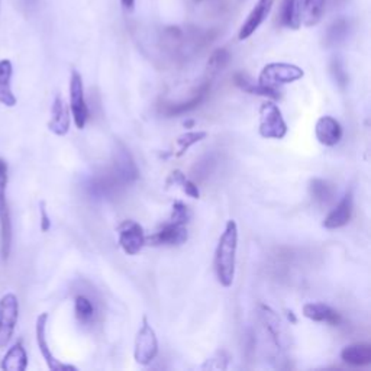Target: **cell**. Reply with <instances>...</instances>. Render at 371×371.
I'll use <instances>...</instances> for the list:
<instances>
[{"label": "cell", "mask_w": 371, "mask_h": 371, "mask_svg": "<svg viewBox=\"0 0 371 371\" xmlns=\"http://www.w3.org/2000/svg\"><path fill=\"white\" fill-rule=\"evenodd\" d=\"M138 179V168L128 153V150L121 146L115 153V161L113 165L105 171V173L93 176L88 183V190L95 197H113L118 194L128 184L134 183Z\"/></svg>", "instance_id": "6da1fadb"}, {"label": "cell", "mask_w": 371, "mask_h": 371, "mask_svg": "<svg viewBox=\"0 0 371 371\" xmlns=\"http://www.w3.org/2000/svg\"><path fill=\"white\" fill-rule=\"evenodd\" d=\"M238 249V225L228 220L215 251V273L222 288H231L235 278V263Z\"/></svg>", "instance_id": "7a4b0ae2"}, {"label": "cell", "mask_w": 371, "mask_h": 371, "mask_svg": "<svg viewBox=\"0 0 371 371\" xmlns=\"http://www.w3.org/2000/svg\"><path fill=\"white\" fill-rule=\"evenodd\" d=\"M305 76L303 70L289 63H270L264 66L259 76V84L270 89H278L283 84L300 80Z\"/></svg>", "instance_id": "3957f363"}, {"label": "cell", "mask_w": 371, "mask_h": 371, "mask_svg": "<svg viewBox=\"0 0 371 371\" xmlns=\"http://www.w3.org/2000/svg\"><path fill=\"white\" fill-rule=\"evenodd\" d=\"M158 354V339L147 317L142 318V325L135 338L134 358L141 365L151 364Z\"/></svg>", "instance_id": "277c9868"}, {"label": "cell", "mask_w": 371, "mask_h": 371, "mask_svg": "<svg viewBox=\"0 0 371 371\" xmlns=\"http://www.w3.org/2000/svg\"><path fill=\"white\" fill-rule=\"evenodd\" d=\"M19 318V300L16 295L6 293L0 299V350L9 346Z\"/></svg>", "instance_id": "5b68a950"}, {"label": "cell", "mask_w": 371, "mask_h": 371, "mask_svg": "<svg viewBox=\"0 0 371 371\" xmlns=\"http://www.w3.org/2000/svg\"><path fill=\"white\" fill-rule=\"evenodd\" d=\"M8 175H0V257L8 261L12 249V218L8 204Z\"/></svg>", "instance_id": "8992f818"}, {"label": "cell", "mask_w": 371, "mask_h": 371, "mask_svg": "<svg viewBox=\"0 0 371 371\" xmlns=\"http://www.w3.org/2000/svg\"><path fill=\"white\" fill-rule=\"evenodd\" d=\"M260 135L266 139H283L288 134V125L281 110L273 102H266L260 107Z\"/></svg>", "instance_id": "52a82bcc"}, {"label": "cell", "mask_w": 371, "mask_h": 371, "mask_svg": "<svg viewBox=\"0 0 371 371\" xmlns=\"http://www.w3.org/2000/svg\"><path fill=\"white\" fill-rule=\"evenodd\" d=\"M70 110L76 126L78 129H83L89 121L90 112L84 99L83 78L77 70L71 71V78H70Z\"/></svg>", "instance_id": "ba28073f"}, {"label": "cell", "mask_w": 371, "mask_h": 371, "mask_svg": "<svg viewBox=\"0 0 371 371\" xmlns=\"http://www.w3.org/2000/svg\"><path fill=\"white\" fill-rule=\"evenodd\" d=\"M118 242L126 255H136L146 245V234L135 220H124L118 228Z\"/></svg>", "instance_id": "9c48e42d"}, {"label": "cell", "mask_w": 371, "mask_h": 371, "mask_svg": "<svg viewBox=\"0 0 371 371\" xmlns=\"http://www.w3.org/2000/svg\"><path fill=\"white\" fill-rule=\"evenodd\" d=\"M211 83H212L211 80H205L194 90V95L189 100L179 102V103H164L161 106V113H164L165 117L171 118V117H180V115H184V113L194 110L196 107H199L206 100V98L211 92Z\"/></svg>", "instance_id": "30bf717a"}, {"label": "cell", "mask_w": 371, "mask_h": 371, "mask_svg": "<svg viewBox=\"0 0 371 371\" xmlns=\"http://www.w3.org/2000/svg\"><path fill=\"white\" fill-rule=\"evenodd\" d=\"M47 322H48V313L44 312L37 318V325H35V335H37V342H38V348L41 355L44 357L48 368L51 371H64V370H77L73 365H67L60 363L52 354L49 350L48 341H47Z\"/></svg>", "instance_id": "8fae6325"}, {"label": "cell", "mask_w": 371, "mask_h": 371, "mask_svg": "<svg viewBox=\"0 0 371 371\" xmlns=\"http://www.w3.org/2000/svg\"><path fill=\"white\" fill-rule=\"evenodd\" d=\"M187 228L176 222L168 220L160 231L151 237H146V244L150 245H182L187 241Z\"/></svg>", "instance_id": "7c38bea8"}, {"label": "cell", "mask_w": 371, "mask_h": 371, "mask_svg": "<svg viewBox=\"0 0 371 371\" xmlns=\"http://www.w3.org/2000/svg\"><path fill=\"white\" fill-rule=\"evenodd\" d=\"M354 212V199L353 193L347 192L346 196L341 199L339 204L328 213L324 220V228L326 230H339V228L348 225Z\"/></svg>", "instance_id": "4fadbf2b"}, {"label": "cell", "mask_w": 371, "mask_h": 371, "mask_svg": "<svg viewBox=\"0 0 371 371\" xmlns=\"http://www.w3.org/2000/svg\"><path fill=\"white\" fill-rule=\"evenodd\" d=\"M274 2H276V0H259V2H257L254 9L251 11V13L248 15L247 20L241 26L240 34H238L240 41L248 40L257 30H259V28L261 26V23L269 16V13L271 12V8H273Z\"/></svg>", "instance_id": "5bb4252c"}, {"label": "cell", "mask_w": 371, "mask_h": 371, "mask_svg": "<svg viewBox=\"0 0 371 371\" xmlns=\"http://www.w3.org/2000/svg\"><path fill=\"white\" fill-rule=\"evenodd\" d=\"M48 129L57 136H64L70 131V109L60 95H57L52 102Z\"/></svg>", "instance_id": "9a60e30c"}, {"label": "cell", "mask_w": 371, "mask_h": 371, "mask_svg": "<svg viewBox=\"0 0 371 371\" xmlns=\"http://www.w3.org/2000/svg\"><path fill=\"white\" fill-rule=\"evenodd\" d=\"M342 134H344V131H342L341 124L335 118L322 117L318 119L315 126V135L322 146L335 147L342 139Z\"/></svg>", "instance_id": "2e32d148"}, {"label": "cell", "mask_w": 371, "mask_h": 371, "mask_svg": "<svg viewBox=\"0 0 371 371\" xmlns=\"http://www.w3.org/2000/svg\"><path fill=\"white\" fill-rule=\"evenodd\" d=\"M303 317L313 322H324L331 326H338L342 322L341 313L325 303H306L303 306Z\"/></svg>", "instance_id": "e0dca14e"}, {"label": "cell", "mask_w": 371, "mask_h": 371, "mask_svg": "<svg viewBox=\"0 0 371 371\" xmlns=\"http://www.w3.org/2000/svg\"><path fill=\"white\" fill-rule=\"evenodd\" d=\"M12 61L6 59L0 60V105L6 107H13L18 103V99L12 90Z\"/></svg>", "instance_id": "ac0fdd59"}, {"label": "cell", "mask_w": 371, "mask_h": 371, "mask_svg": "<svg viewBox=\"0 0 371 371\" xmlns=\"http://www.w3.org/2000/svg\"><path fill=\"white\" fill-rule=\"evenodd\" d=\"M260 315H261V321L264 324L266 332L269 334L274 347L277 350H281L283 341H284V329H283V324L280 318L277 317V313L271 307L261 305Z\"/></svg>", "instance_id": "d6986e66"}, {"label": "cell", "mask_w": 371, "mask_h": 371, "mask_svg": "<svg viewBox=\"0 0 371 371\" xmlns=\"http://www.w3.org/2000/svg\"><path fill=\"white\" fill-rule=\"evenodd\" d=\"M326 0H299V19L305 26H315L325 13Z\"/></svg>", "instance_id": "ffe728a7"}, {"label": "cell", "mask_w": 371, "mask_h": 371, "mask_svg": "<svg viewBox=\"0 0 371 371\" xmlns=\"http://www.w3.org/2000/svg\"><path fill=\"white\" fill-rule=\"evenodd\" d=\"M341 358L353 367H363L371 363V346L370 344H353L347 346L341 351Z\"/></svg>", "instance_id": "44dd1931"}, {"label": "cell", "mask_w": 371, "mask_h": 371, "mask_svg": "<svg viewBox=\"0 0 371 371\" xmlns=\"http://www.w3.org/2000/svg\"><path fill=\"white\" fill-rule=\"evenodd\" d=\"M350 30H351V23L348 19L346 18L335 19L328 26V30L325 31V35H324L325 47L332 48V47H336L344 42L350 34Z\"/></svg>", "instance_id": "7402d4cb"}, {"label": "cell", "mask_w": 371, "mask_h": 371, "mask_svg": "<svg viewBox=\"0 0 371 371\" xmlns=\"http://www.w3.org/2000/svg\"><path fill=\"white\" fill-rule=\"evenodd\" d=\"M0 367H2V370L5 371H25L28 368V354L22 344V341L16 342L15 346L9 348Z\"/></svg>", "instance_id": "603a6c76"}, {"label": "cell", "mask_w": 371, "mask_h": 371, "mask_svg": "<svg viewBox=\"0 0 371 371\" xmlns=\"http://www.w3.org/2000/svg\"><path fill=\"white\" fill-rule=\"evenodd\" d=\"M234 81L235 84L238 86V88L247 93H251V95H260V96H264V98H270V99H280V93L277 89H270V88H264V86L259 84V83H254L251 81L245 74L242 73H237L234 76Z\"/></svg>", "instance_id": "cb8c5ba5"}, {"label": "cell", "mask_w": 371, "mask_h": 371, "mask_svg": "<svg viewBox=\"0 0 371 371\" xmlns=\"http://www.w3.org/2000/svg\"><path fill=\"white\" fill-rule=\"evenodd\" d=\"M309 193L319 205H328L335 197V187L324 179H313L309 183Z\"/></svg>", "instance_id": "d4e9b609"}, {"label": "cell", "mask_w": 371, "mask_h": 371, "mask_svg": "<svg viewBox=\"0 0 371 371\" xmlns=\"http://www.w3.org/2000/svg\"><path fill=\"white\" fill-rule=\"evenodd\" d=\"M231 54L226 48H218L212 52L206 64V80H213L223 69L230 64Z\"/></svg>", "instance_id": "484cf974"}, {"label": "cell", "mask_w": 371, "mask_h": 371, "mask_svg": "<svg viewBox=\"0 0 371 371\" xmlns=\"http://www.w3.org/2000/svg\"><path fill=\"white\" fill-rule=\"evenodd\" d=\"M281 23L292 30H299L302 25L299 19V0H283Z\"/></svg>", "instance_id": "4316f807"}, {"label": "cell", "mask_w": 371, "mask_h": 371, "mask_svg": "<svg viewBox=\"0 0 371 371\" xmlns=\"http://www.w3.org/2000/svg\"><path fill=\"white\" fill-rule=\"evenodd\" d=\"M167 186H179L189 197H193V199L201 197V192H199V187L196 186V183L190 182L186 177V175H183V171L180 170H175L173 173L168 176Z\"/></svg>", "instance_id": "83f0119b"}, {"label": "cell", "mask_w": 371, "mask_h": 371, "mask_svg": "<svg viewBox=\"0 0 371 371\" xmlns=\"http://www.w3.org/2000/svg\"><path fill=\"white\" fill-rule=\"evenodd\" d=\"M74 312H76V317L80 322L89 324L93 321L96 310H95V305L92 303V300L88 296L78 295L74 299Z\"/></svg>", "instance_id": "f1b7e54d"}, {"label": "cell", "mask_w": 371, "mask_h": 371, "mask_svg": "<svg viewBox=\"0 0 371 371\" xmlns=\"http://www.w3.org/2000/svg\"><path fill=\"white\" fill-rule=\"evenodd\" d=\"M206 136H208L206 131H190V132L180 135L176 141V146H177L176 157H182L184 153H187L190 147L197 144V142L204 141Z\"/></svg>", "instance_id": "f546056e"}, {"label": "cell", "mask_w": 371, "mask_h": 371, "mask_svg": "<svg viewBox=\"0 0 371 371\" xmlns=\"http://www.w3.org/2000/svg\"><path fill=\"white\" fill-rule=\"evenodd\" d=\"M190 219H192L190 208L186 204H183V202H175L173 211H171L170 220L176 222V223H180V225H187Z\"/></svg>", "instance_id": "4dcf8cb0"}, {"label": "cell", "mask_w": 371, "mask_h": 371, "mask_svg": "<svg viewBox=\"0 0 371 371\" xmlns=\"http://www.w3.org/2000/svg\"><path fill=\"white\" fill-rule=\"evenodd\" d=\"M331 71L336 80V83L341 86V88H346L347 83H348V76H347V71L344 69V64H342V61L338 59H334L332 63H331Z\"/></svg>", "instance_id": "1f68e13d"}, {"label": "cell", "mask_w": 371, "mask_h": 371, "mask_svg": "<svg viewBox=\"0 0 371 371\" xmlns=\"http://www.w3.org/2000/svg\"><path fill=\"white\" fill-rule=\"evenodd\" d=\"M40 213H41V231L48 232L51 230V220H49V216L47 212L45 202L40 204Z\"/></svg>", "instance_id": "d6a6232c"}, {"label": "cell", "mask_w": 371, "mask_h": 371, "mask_svg": "<svg viewBox=\"0 0 371 371\" xmlns=\"http://www.w3.org/2000/svg\"><path fill=\"white\" fill-rule=\"evenodd\" d=\"M40 0H20V5L26 12H33L37 9Z\"/></svg>", "instance_id": "836d02e7"}, {"label": "cell", "mask_w": 371, "mask_h": 371, "mask_svg": "<svg viewBox=\"0 0 371 371\" xmlns=\"http://www.w3.org/2000/svg\"><path fill=\"white\" fill-rule=\"evenodd\" d=\"M122 6L126 9V11H132L134 9V5H135V0H121Z\"/></svg>", "instance_id": "e575fe53"}, {"label": "cell", "mask_w": 371, "mask_h": 371, "mask_svg": "<svg viewBox=\"0 0 371 371\" xmlns=\"http://www.w3.org/2000/svg\"><path fill=\"white\" fill-rule=\"evenodd\" d=\"M0 175H8V163L0 158Z\"/></svg>", "instance_id": "d590c367"}, {"label": "cell", "mask_w": 371, "mask_h": 371, "mask_svg": "<svg viewBox=\"0 0 371 371\" xmlns=\"http://www.w3.org/2000/svg\"><path fill=\"white\" fill-rule=\"evenodd\" d=\"M288 317H289V319H292V322L293 324H296L298 322V319L295 318V315H293V312H288Z\"/></svg>", "instance_id": "8d00e7d4"}]
</instances>
